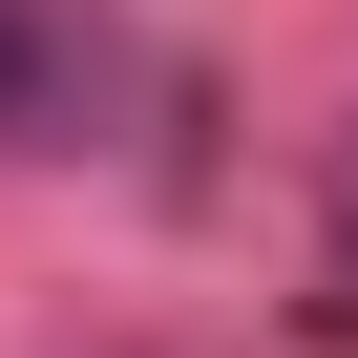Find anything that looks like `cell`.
Returning <instances> with one entry per match:
<instances>
[{
	"instance_id": "obj_1",
	"label": "cell",
	"mask_w": 358,
	"mask_h": 358,
	"mask_svg": "<svg viewBox=\"0 0 358 358\" xmlns=\"http://www.w3.org/2000/svg\"><path fill=\"white\" fill-rule=\"evenodd\" d=\"M22 106H43V43H22V22H0V127H22Z\"/></svg>"
},
{
	"instance_id": "obj_2",
	"label": "cell",
	"mask_w": 358,
	"mask_h": 358,
	"mask_svg": "<svg viewBox=\"0 0 358 358\" xmlns=\"http://www.w3.org/2000/svg\"><path fill=\"white\" fill-rule=\"evenodd\" d=\"M337 295H358V148H337Z\"/></svg>"
}]
</instances>
